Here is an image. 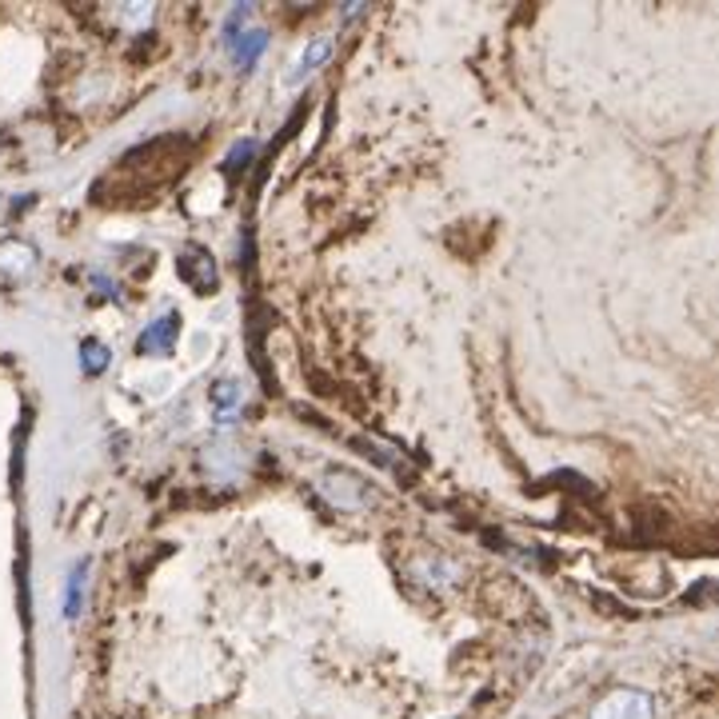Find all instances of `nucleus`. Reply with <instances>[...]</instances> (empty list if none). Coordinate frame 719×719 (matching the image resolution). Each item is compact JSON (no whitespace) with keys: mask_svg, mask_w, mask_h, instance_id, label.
<instances>
[{"mask_svg":"<svg viewBox=\"0 0 719 719\" xmlns=\"http://www.w3.org/2000/svg\"><path fill=\"white\" fill-rule=\"evenodd\" d=\"M587 719H655V699L648 692H636V687H620V692L599 699Z\"/></svg>","mask_w":719,"mask_h":719,"instance_id":"obj_1","label":"nucleus"},{"mask_svg":"<svg viewBox=\"0 0 719 719\" xmlns=\"http://www.w3.org/2000/svg\"><path fill=\"white\" fill-rule=\"evenodd\" d=\"M321 487L333 496L336 508H344V512H356V508H364V504H368V484L360 476H352V472H344V468L328 472Z\"/></svg>","mask_w":719,"mask_h":719,"instance_id":"obj_2","label":"nucleus"},{"mask_svg":"<svg viewBox=\"0 0 719 719\" xmlns=\"http://www.w3.org/2000/svg\"><path fill=\"white\" fill-rule=\"evenodd\" d=\"M177 336H180V312H165L160 321H153L141 333L136 352H141V356H165V352L177 348Z\"/></svg>","mask_w":719,"mask_h":719,"instance_id":"obj_3","label":"nucleus"},{"mask_svg":"<svg viewBox=\"0 0 719 719\" xmlns=\"http://www.w3.org/2000/svg\"><path fill=\"white\" fill-rule=\"evenodd\" d=\"M177 272L184 277V284H192L196 292H212V288L221 284V277H216V265H212V252H204V248H184V256L177 260Z\"/></svg>","mask_w":719,"mask_h":719,"instance_id":"obj_4","label":"nucleus"},{"mask_svg":"<svg viewBox=\"0 0 719 719\" xmlns=\"http://www.w3.org/2000/svg\"><path fill=\"white\" fill-rule=\"evenodd\" d=\"M412 575H416L420 584H428V587H448V584H456V580L464 575V568L456 564V560H448V555L431 552V555H424V560L412 564Z\"/></svg>","mask_w":719,"mask_h":719,"instance_id":"obj_5","label":"nucleus"},{"mask_svg":"<svg viewBox=\"0 0 719 719\" xmlns=\"http://www.w3.org/2000/svg\"><path fill=\"white\" fill-rule=\"evenodd\" d=\"M333 48H336V41L333 36H316V41H308L304 45V53L292 60V72H288V85H300V80L308 77V72H316V68L333 56Z\"/></svg>","mask_w":719,"mask_h":719,"instance_id":"obj_6","label":"nucleus"},{"mask_svg":"<svg viewBox=\"0 0 719 719\" xmlns=\"http://www.w3.org/2000/svg\"><path fill=\"white\" fill-rule=\"evenodd\" d=\"M228 48H233L236 65H240L244 72H248V68H252L256 60H260V53L268 48V33H260V29H252V33H240Z\"/></svg>","mask_w":719,"mask_h":719,"instance_id":"obj_7","label":"nucleus"},{"mask_svg":"<svg viewBox=\"0 0 719 719\" xmlns=\"http://www.w3.org/2000/svg\"><path fill=\"white\" fill-rule=\"evenodd\" d=\"M212 400H216V424H233V412L244 404V392L233 380H221L216 392H212Z\"/></svg>","mask_w":719,"mask_h":719,"instance_id":"obj_8","label":"nucleus"},{"mask_svg":"<svg viewBox=\"0 0 719 719\" xmlns=\"http://www.w3.org/2000/svg\"><path fill=\"white\" fill-rule=\"evenodd\" d=\"M36 265V252L29 248V244H0V268H9V272H29V268Z\"/></svg>","mask_w":719,"mask_h":719,"instance_id":"obj_9","label":"nucleus"},{"mask_svg":"<svg viewBox=\"0 0 719 719\" xmlns=\"http://www.w3.org/2000/svg\"><path fill=\"white\" fill-rule=\"evenodd\" d=\"M85 575H89V560H80L68 575V596H65V616L68 620H77L80 616V604H85Z\"/></svg>","mask_w":719,"mask_h":719,"instance_id":"obj_10","label":"nucleus"},{"mask_svg":"<svg viewBox=\"0 0 719 719\" xmlns=\"http://www.w3.org/2000/svg\"><path fill=\"white\" fill-rule=\"evenodd\" d=\"M80 368H85L89 377H100V372L109 368V348L100 340H85L80 344Z\"/></svg>","mask_w":719,"mask_h":719,"instance_id":"obj_11","label":"nucleus"},{"mask_svg":"<svg viewBox=\"0 0 719 719\" xmlns=\"http://www.w3.org/2000/svg\"><path fill=\"white\" fill-rule=\"evenodd\" d=\"M256 153H260V144H256V141H240L233 153H228V168H248V160H252Z\"/></svg>","mask_w":719,"mask_h":719,"instance_id":"obj_12","label":"nucleus"},{"mask_svg":"<svg viewBox=\"0 0 719 719\" xmlns=\"http://www.w3.org/2000/svg\"><path fill=\"white\" fill-rule=\"evenodd\" d=\"M92 284H97V288H100V296H116V280H109V277H100V272H97V277H92Z\"/></svg>","mask_w":719,"mask_h":719,"instance_id":"obj_13","label":"nucleus"}]
</instances>
